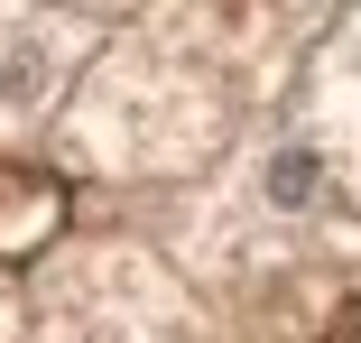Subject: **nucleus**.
Returning <instances> with one entry per match:
<instances>
[{"label": "nucleus", "instance_id": "f257e3e1", "mask_svg": "<svg viewBox=\"0 0 361 343\" xmlns=\"http://www.w3.org/2000/svg\"><path fill=\"white\" fill-rule=\"evenodd\" d=\"M65 47H75V37H65V28H10V37H0V112H10V121H28L37 102H56V84H65Z\"/></svg>", "mask_w": 361, "mask_h": 343}, {"label": "nucleus", "instance_id": "f03ea898", "mask_svg": "<svg viewBox=\"0 0 361 343\" xmlns=\"http://www.w3.org/2000/svg\"><path fill=\"white\" fill-rule=\"evenodd\" d=\"M315 195H324V158H315V140H278V149L259 158V204H269V214H306Z\"/></svg>", "mask_w": 361, "mask_h": 343}]
</instances>
